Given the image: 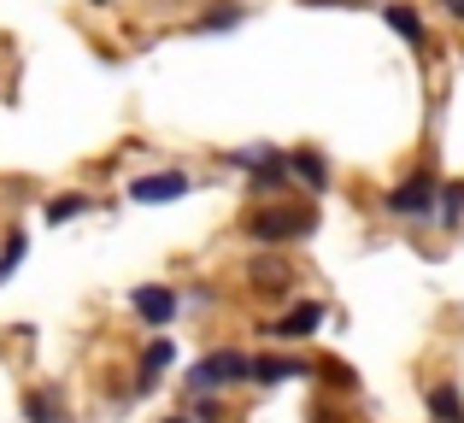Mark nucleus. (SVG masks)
<instances>
[{
	"label": "nucleus",
	"mask_w": 464,
	"mask_h": 423,
	"mask_svg": "<svg viewBox=\"0 0 464 423\" xmlns=\"http://www.w3.org/2000/svg\"><path fill=\"white\" fill-rule=\"evenodd\" d=\"M124 195L136 200V207H170V200H188V195H194V171H182V165H165V171L130 177Z\"/></svg>",
	"instance_id": "7"
},
{
	"label": "nucleus",
	"mask_w": 464,
	"mask_h": 423,
	"mask_svg": "<svg viewBox=\"0 0 464 423\" xmlns=\"http://www.w3.org/2000/svg\"><path fill=\"white\" fill-rule=\"evenodd\" d=\"M288 283H295L288 253H253V259H247V288L259 300H288Z\"/></svg>",
	"instance_id": "9"
},
{
	"label": "nucleus",
	"mask_w": 464,
	"mask_h": 423,
	"mask_svg": "<svg viewBox=\"0 0 464 423\" xmlns=\"http://www.w3.org/2000/svg\"><path fill=\"white\" fill-rule=\"evenodd\" d=\"M306 423H347V412H341V406H324V400H312Z\"/></svg>",
	"instance_id": "22"
},
{
	"label": "nucleus",
	"mask_w": 464,
	"mask_h": 423,
	"mask_svg": "<svg viewBox=\"0 0 464 423\" xmlns=\"http://www.w3.org/2000/svg\"><path fill=\"white\" fill-rule=\"evenodd\" d=\"M435 207H441V177H435L430 165H411V171H400L394 183L382 188V212L400 217V224H430Z\"/></svg>",
	"instance_id": "2"
},
{
	"label": "nucleus",
	"mask_w": 464,
	"mask_h": 423,
	"mask_svg": "<svg viewBox=\"0 0 464 423\" xmlns=\"http://www.w3.org/2000/svg\"><path fill=\"white\" fill-rule=\"evenodd\" d=\"M124 300H130V312L141 318V330H170L177 312H182V288L177 283H136Z\"/></svg>",
	"instance_id": "6"
},
{
	"label": "nucleus",
	"mask_w": 464,
	"mask_h": 423,
	"mask_svg": "<svg viewBox=\"0 0 464 423\" xmlns=\"http://www.w3.org/2000/svg\"><path fill=\"white\" fill-rule=\"evenodd\" d=\"M271 148H276V141H247V148H229L224 165H229V171H253V165L271 159Z\"/></svg>",
	"instance_id": "20"
},
{
	"label": "nucleus",
	"mask_w": 464,
	"mask_h": 423,
	"mask_svg": "<svg viewBox=\"0 0 464 423\" xmlns=\"http://www.w3.org/2000/svg\"><path fill=\"white\" fill-rule=\"evenodd\" d=\"M306 6H359V0H306Z\"/></svg>",
	"instance_id": "24"
},
{
	"label": "nucleus",
	"mask_w": 464,
	"mask_h": 423,
	"mask_svg": "<svg viewBox=\"0 0 464 423\" xmlns=\"http://www.w3.org/2000/svg\"><path fill=\"white\" fill-rule=\"evenodd\" d=\"M376 6H382V24L423 59V65H435V59H441V42L430 35V24H423V12L411 6V0H376Z\"/></svg>",
	"instance_id": "5"
},
{
	"label": "nucleus",
	"mask_w": 464,
	"mask_h": 423,
	"mask_svg": "<svg viewBox=\"0 0 464 423\" xmlns=\"http://www.w3.org/2000/svg\"><path fill=\"white\" fill-rule=\"evenodd\" d=\"M288 188H295V171H288V148H271V159L247 171V195H253V207H259V200H288Z\"/></svg>",
	"instance_id": "10"
},
{
	"label": "nucleus",
	"mask_w": 464,
	"mask_h": 423,
	"mask_svg": "<svg viewBox=\"0 0 464 423\" xmlns=\"http://www.w3.org/2000/svg\"><path fill=\"white\" fill-rule=\"evenodd\" d=\"M24 423H71V406H65V394H59L53 382L30 389V394H24Z\"/></svg>",
	"instance_id": "14"
},
{
	"label": "nucleus",
	"mask_w": 464,
	"mask_h": 423,
	"mask_svg": "<svg viewBox=\"0 0 464 423\" xmlns=\"http://www.w3.org/2000/svg\"><path fill=\"white\" fill-rule=\"evenodd\" d=\"M24 253H30V236H24V229H12V236L0 241V288L12 283V271L24 264Z\"/></svg>",
	"instance_id": "18"
},
{
	"label": "nucleus",
	"mask_w": 464,
	"mask_h": 423,
	"mask_svg": "<svg viewBox=\"0 0 464 423\" xmlns=\"http://www.w3.org/2000/svg\"><path fill=\"white\" fill-rule=\"evenodd\" d=\"M295 377H312V359L288 353V347H276V353H253V389H283V382Z\"/></svg>",
	"instance_id": "12"
},
{
	"label": "nucleus",
	"mask_w": 464,
	"mask_h": 423,
	"mask_svg": "<svg viewBox=\"0 0 464 423\" xmlns=\"http://www.w3.org/2000/svg\"><path fill=\"white\" fill-rule=\"evenodd\" d=\"M312 382H317V394H335V400H353V394H359V370H353L347 359H335V353L312 359Z\"/></svg>",
	"instance_id": "13"
},
{
	"label": "nucleus",
	"mask_w": 464,
	"mask_h": 423,
	"mask_svg": "<svg viewBox=\"0 0 464 423\" xmlns=\"http://www.w3.org/2000/svg\"><path fill=\"white\" fill-rule=\"evenodd\" d=\"M441 229H464V177H441V207H435Z\"/></svg>",
	"instance_id": "17"
},
{
	"label": "nucleus",
	"mask_w": 464,
	"mask_h": 423,
	"mask_svg": "<svg viewBox=\"0 0 464 423\" xmlns=\"http://www.w3.org/2000/svg\"><path fill=\"white\" fill-rule=\"evenodd\" d=\"M441 12H447L453 24H464V0H453V6H441Z\"/></svg>",
	"instance_id": "23"
},
{
	"label": "nucleus",
	"mask_w": 464,
	"mask_h": 423,
	"mask_svg": "<svg viewBox=\"0 0 464 423\" xmlns=\"http://www.w3.org/2000/svg\"><path fill=\"white\" fill-rule=\"evenodd\" d=\"M247 382H253V353H241V347H212L206 359H194L182 370L188 394H229V389H247Z\"/></svg>",
	"instance_id": "3"
},
{
	"label": "nucleus",
	"mask_w": 464,
	"mask_h": 423,
	"mask_svg": "<svg viewBox=\"0 0 464 423\" xmlns=\"http://www.w3.org/2000/svg\"><path fill=\"white\" fill-rule=\"evenodd\" d=\"M224 418H229L224 394H194V406H188V423H224Z\"/></svg>",
	"instance_id": "21"
},
{
	"label": "nucleus",
	"mask_w": 464,
	"mask_h": 423,
	"mask_svg": "<svg viewBox=\"0 0 464 423\" xmlns=\"http://www.w3.org/2000/svg\"><path fill=\"white\" fill-rule=\"evenodd\" d=\"M89 6H112V0H89Z\"/></svg>",
	"instance_id": "26"
},
{
	"label": "nucleus",
	"mask_w": 464,
	"mask_h": 423,
	"mask_svg": "<svg viewBox=\"0 0 464 423\" xmlns=\"http://www.w3.org/2000/svg\"><path fill=\"white\" fill-rule=\"evenodd\" d=\"M159 423H188V412H170V418H159Z\"/></svg>",
	"instance_id": "25"
},
{
	"label": "nucleus",
	"mask_w": 464,
	"mask_h": 423,
	"mask_svg": "<svg viewBox=\"0 0 464 423\" xmlns=\"http://www.w3.org/2000/svg\"><path fill=\"white\" fill-rule=\"evenodd\" d=\"M435 6H453V0H435Z\"/></svg>",
	"instance_id": "27"
},
{
	"label": "nucleus",
	"mask_w": 464,
	"mask_h": 423,
	"mask_svg": "<svg viewBox=\"0 0 464 423\" xmlns=\"http://www.w3.org/2000/svg\"><path fill=\"white\" fill-rule=\"evenodd\" d=\"M324 323H329V306H324V300H295V306L276 312L271 323H259V335L271 347H300V341H312Z\"/></svg>",
	"instance_id": "4"
},
{
	"label": "nucleus",
	"mask_w": 464,
	"mask_h": 423,
	"mask_svg": "<svg viewBox=\"0 0 464 423\" xmlns=\"http://www.w3.org/2000/svg\"><path fill=\"white\" fill-rule=\"evenodd\" d=\"M423 406H430V423H464V389L459 382H430Z\"/></svg>",
	"instance_id": "15"
},
{
	"label": "nucleus",
	"mask_w": 464,
	"mask_h": 423,
	"mask_svg": "<svg viewBox=\"0 0 464 423\" xmlns=\"http://www.w3.org/2000/svg\"><path fill=\"white\" fill-rule=\"evenodd\" d=\"M241 236L259 253H283L317 236V200H259L241 212Z\"/></svg>",
	"instance_id": "1"
},
{
	"label": "nucleus",
	"mask_w": 464,
	"mask_h": 423,
	"mask_svg": "<svg viewBox=\"0 0 464 423\" xmlns=\"http://www.w3.org/2000/svg\"><path fill=\"white\" fill-rule=\"evenodd\" d=\"M236 24H247V6H241V0H218V6H206L188 30L194 35H224V30H236Z\"/></svg>",
	"instance_id": "16"
},
{
	"label": "nucleus",
	"mask_w": 464,
	"mask_h": 423,
	"mask_svg": "<svg viewBox=\"0 0 464 423\" xmlns=\"http://www.w3.org/2000/svg\"><path fill=\"white\" fill-rule=\"evenodd\" d=\"M89 207H94L89 195H53V200L42 207V217H47V224H71V217H82Z\"/></svg>",
	"instance_id": "19"
},
{
	"label": "nucleus",
	"mask_w": 464,
	"mask_h": 423,
	"mask_svg": "<svg viewBox=\"0 0 464 423\" xmlns=\"http://www.w3.org/2000/svg\"><path fill=\"white\" fill-rule=\"evenodd\" d=\"M177 365V341L170 335H153L148 347H141V359H136V389H130V400H141V394H153L159 382H165V370Z\"/></svg>",
	"instance_id": "11"
},
{
	"label": "nucleus",
	"mask_w": 464,
	"mask_h": 423,
	"mask_svg": "<svg viewBox=\"0 0 464 423\" xmlns=\"http://www.w3.org/2000/svg\"><path fill=\"white\" fill-rule=\"evenodd\" d=\"M288 171H295V188H306V200H324L329 188H335V165H329V153L317 148V141L288 148Z\"/></svg>",
	"instance_id": "8"
}]
</instances>
